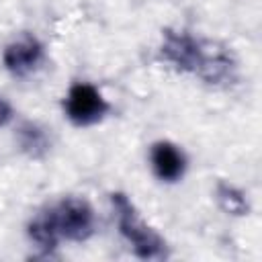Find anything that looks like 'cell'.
<instances>
[{"mask_svg": "<svg viewBox=\"0 0 262 262\" xmlns=\"http://www.w3.org/2000/svg\"><path fill=\"white\" fill-rule=\"evenodd\" d=\"M160 59L178 74L219 86L235 80L237 63L231 51L217 41L203 39L186 29H164L158 45Z\"/></svg>", "mask_w": 262, "mask_h": 262, "instance_id": "obj_1", "label": "cell"}, {"mask_svg": "<svg viewBox=\"0 0 262 262\" xmlns=\"http://www.w3.org/2000/svg\"><path fill=\"white\" fill-rule=\"evenodd\" d=\"M111 207L117 217V231L129 246V250L141 260H160L168 256V244L164 235L151 227L135 207L127 192H111Z\"/></svg>", "mask_w": 262, "mask_h": 262, "instance_id": "obj_2", "label": "cell"}, {"mask_svg": "<svg viewBox=\"0 0 262 262\" xmlns=\"http://www.w3.org/2000/svg\"><path fill=\"white\" fill-rule=\"evenodd\" d=\"M43 211L47 213L61 242L84 244L96 233L98 217L92 203L84 196H78V194L61 196L55 203L45 205Z\"/></svg>", "mask_w": 262, "mask_h": 262, "instance_id": "obj_3", "label": "cell"}, {"mask_svg": "<svg viewBox=\"0 0 262 262\" xmlns=\"http://www.w3.org/2000/svg\"><path fill=\"white\" fill-rule=\"evenodd\" d=\"M61 113L70 125L88 129L102 123L113 113V104L94 82L76 80L68 86L61 98Z\"/></svg>", "mask_w": 262, "mask_h": 262, "instance_id": "obj_4", "label": "cell"}, {"mask_svg": "<svg viewBox=\"0 0 262 262\" xmlns=\"http://www.w3.org/2000/svg\"><path fill=\"white\" fill-rule=\"evenodd\" d=\"M47 59L45 43L33 33H20L12 37L0 53L2 68L8 76L25 80L37 74Z\"/></svg>", "mask_w": 262, "mask_h": 262, "instance_id": "obj_5", "label": "cell"}, {"mask_svg": "<svg viewBox=\"0 0 262 262\" xmlns=\"http://www.w3.org/2000/svg\"><path fill=\"white\" fill-rule=\"evenodd\" d=\"M149 170L162 184H178L188 172V156L172 139H156L147 149Z\"/></svg>", "mask_w": 262, "mask_h": 262, "instance_id": "obj_6", "label": "cell"}, {"mask_svg": "<svg viewBox=\"0 0 262 262\" xmlns=\"http://www.w3.org/2000/svg\"><path fill=\"white\" fill-rule=\"evenodd\" d=\"M14 139L18 149L31 160H41L51 149V135L35 121H23L14 131Z\"/></svg>", "mask_w": 262, "mask_h": 262, "instance_id": "obj_7", "label": "cell"}, {"mask_svg": "<svg viewBox=\"0 0 262 262\" xmlns=\"http://www.w3.org/2000/svg\"><path fill=\"white\" fill-rule=\"evenodd\" d=\"M27 237L43 254L55 252L59 248V244H61V239L57 237V233H55V229H53V225H51V221H49V217H47V213L43 209H39L27 221Z\"/></svg>", "mask_w": 262, "mask_h": 262, "instance_id": "obj_8", "label": "cell"}, {"mask_svg": "<svg viewBox=\"0 0 262 262\" xmlns=\"http://www.w3.org/2000/svg\"><path fill=\"white\" fill-rule=\"evenodd\" d=\"M215 201H217V207L225 215L244 217V215L250 213V199H248V194L239 186L229 182V180H219L215 184Z\"/></svg>", "mask_w": 262, "mask_h": 262, "instance_id": "obj_9", "label": "cell"}, {"mask_svg": "<svg viewBox=\"0 0 262 262\" xmlns=\"http://www.w3.org/2000/svg\"><path fill=\"white\" fill-rule=\"evenodd\" d=\"M14 121V106L6 96L0 94V127H8Z\"/></svg>", "mask_w": 262, "mask_h": 262, "instance_id": "obj_10", "label": "cell"}]
</instances>
